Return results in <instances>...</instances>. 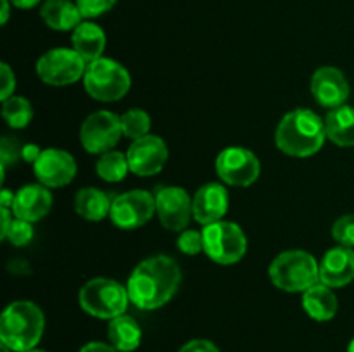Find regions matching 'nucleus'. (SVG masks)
Wrapping results in <instances>:
<instances>
[{
  "label": "nucleus",
  "instance_id": "f3484780",
  "mask_svg": "<svg viewBox=\"0 0 354 352\" xmlns=\"http://www.w3.org/2000/svg\"><path fill=\"white\" fill-rule=\"evenodd\" d=\"M354 280V248H330L320 262V283L330 289H342Z\"/></svg>",
  "mask_w": 354,
  "mask_h": 352
},
{
  "label": "nucleus",
  "instance_id": "393cba45",
  "mask_svg": "<svg viewBox=\"0 0 354 352\" xmlns=\"http://www.w3.org/2000/svg\"><path fill=\"white\" fill-rule=\"evenodd\" d=\"M97 175L109 183L121 182L130 171L128 157L118 150H109L106 154H100V159L97 161Z\"/></svg>",
  "mask_w": 354,
  "mask_h": 352
},
{
  "label": "nucleus",
  "instance_id": "1a4fd4ad",
  "mask_svg": "<svg viewBox=\"0 0 354 352\" xmlns=\"http://www.w3.org/2000/svg\"><path fill=\"white\" fill-rule=\"evenodd\" d=\"M121 135V116L111 110H97L83 121L80 140L90 154H106L116 147Z\"/></svg>",
  "mask_w": 354,
  "mask_h": 352
},
{
  "label": "nucleus",
  "instance_id": "f03ea898",
  "mask_svg": "<svg viewBox=\"0 0 354 352\" xmlns=\"http://www.w3.org/2000/svg\"><path fill=\"white\" fill-rule=\"evenodd\" d=\"M325 121L310 109H296L286 114L275 131V144L283 154L310 157L325 144Z\"/></svg>",
  "mask_w": 354,
  "mask_h": 352
},
{
  "label": "nucleus",
  "instance_id": "aec40b11",
  "mask_svg": "<svg viewBox=\"0 0 354 352\" xmlns=\"http://www.w3.org/2000/svg\"><path fill=\"white\" fill-rule=\"evenodd\" d=\"M325 131L328 140L339 147H354V107H334L325 116Z\"/></svg>",
  "mask_w": 354,
  "mask_h": 352
},
{
  "label": "nucleus",
  "instance_id": "423d86ee",
  "mask_svg": "<svg viewBox=\"0 0 354 352\" xmlns=\"http://www.w3.org/2000/svg\"><path fill=\"white\" fill-rule=\"evenodd\" d=\"M85 90L92 99L100 102H116L123 99L131 86L130 72L113 59L100 57L86 66L83 76Z\"/></svg>",
  "mask_w": 354,
  "mask_h": 352
},
{
  "label": "nucleus",
  "instance_id": "72a5a7b5",
  "mask_svg": "<svg viewBox=\"0 0 354 352\" xmlns=\"http://www.w3.org/2000/svg\"><path fill=\"white\" fill-rule=\"evenodd\" d=\"M178 352H220V349L213 342L204 340V338H196V340L187 342Z\"/></svg>",
  "mask_w": 354,
  "mask_h": 352
},
{
  "label": "nucleus",
  "instance_id": "7ed1b4c3",
  "mask_svg": "<svg viewBox=\"0 0 354 352\" xmlns=\"http://www.w3.org/2000/svg\"><path fill=\"white\" fill-rule=\"evenodd\" d=\"M45 317L40 307L30 300H16L3 309L0 317V340L12 352L35 349L44 335Z\"/></svg>",
  "mask_w": 354,
  "mask_h": 352
},
{
  "label": "nucleus",
  "instance_id": "f257e3e1",
  "mask_svg": "<svg viewBox=\"0 0 354 352\" xmlns=\"http://www.w3.org/2000/svg\"><path fill=\"white\" fill-rule=\"evenodd\" d=\"M182 282L178 262L169 255H154L142 261L127 283L130 302L138 309H159L173 299Z\"/></svg>",
  "mask_w": 354,
  "mask_h": 352
},
{
  "label": "nucleus",
  "instance_id": "412c9836",
  "mask_svg": "<svg viewBox=\"0 0 354 352\" xmlns=\"http://www.w3.org/2000/svg\"><path fill=\"white\" fill-rule=\"evenodd\" d=\"M40 16L48 28L57 31L76 30L83 17L78 6L69 0H47L41 6Z\"/></svg>",
  "mask_w": 354,
  "mask_h": 352
},
{
  "label": "nucleus",
  "instance_id": "473e14b6",
  "mask_svg": "<svg viewBox=\"0 0 354 352\" xmlns=\"http://www.w3.org/2000/svg\"><path fill=\"white\" fill-rule=\"evenodd\" d=\"M0 72H2V90H0V99L7 100L9 97L14 95V88H16V76H14L12 69L9 68V64L3 62L0 66Z\"/></svg>",
  "mask_w": 354,
  "mask_h": 352
},
{
  "label": "nucleus",
  "instance_id": "79ce46f5",
  "mask_svg": "<svg viewBox=\"0 0 354 352\" xmlns=\"http://www.w3.org/2000/svg\"><path fill=\"white\" fill-rule=\"evenodd\" d=\"M28 352H47V351H44V349H31V351Z\"/></svg>",
  "mask_w": 354,
  "mask_h": 352
},
{
  "label": "nucleus",
  "instance_id": "6ab92c4d",
  "mask_svg": "<svg viewBox=\"0 0 354 352\" xmlns=\"http://www.w3.org/2000/svg\"><path fill=\"white\" fill-rule=\"evenodd\" d=\"M104 48H106V33L95 23L85 21L76 30H73V50L78 52L86 64L102 57Z\"/></svg>",
  "mask_w": 354,
  "mask_h": 352
},
{
  "label": "nucleus",
  "instance_id": "b1692460",
  "mask_svg": "<svg viewBox=\"0 0 354 352\" xmlns=\"http://www.w3.org/2000/svg\"><path fill=\"white\" fill-rule=\"evenodd\" d=\"M111 206H113V200L102 190H97L93 186L82 188L75 197L76 213L86 221H102L111 214Z\"/></svg>",
  "mask_w": 354,
  "mask_h": 352
},
{
  "label": "nucleus",
  "instance_id": "f8f14e48",
  "mask_svg": "<svg viewBox=\"0 0 354 352\" xmlns=\"http://www.w3.org/2000/svg\"><path fill=\"white\" fill-rule=\"evenodd\" d=\"M156 213L169 231H183L194 216L192 199L180 186H162L156 192Z\"/></svg>",
  "mask_w": 354,
  "mask_h": 352
},
{
  "label": "nucleus",
  "instance_id": "37998d69",
  "mask_svg": "<svg viewBox=\"0 0 354 352\" xmlns=\"http://www.w3.org/2000/svg\"><path fill=\"white\" fill-rule=\"evenodd\" d=\"M2 352H10V349L6 347V345H2Z\"/></svg>",
  "mask_w": 354,
  "mask_h": 352
},
{
  "label": "nucleus",
  "instance_id": "4c0bfd02",
  "mask_svg": "<svg viewBox=\"0 0 354 352\" xmlns=\"http://www.w3.org/2000/svg\"><path fill=\"white\" fill-rule=\"evenodd\" d=\"M14 193L10 192V190L3 188L2 190V197H0V204H2V207H6V209H9V207H12L14 204Z\"/></svg>",
  "mask_w": 354,
  "mask_h": 352
},
{
  "label": "nucleus",
  "instance_id": "9b49d317",
  "mask_svg": "<svg viewBox=\"0 0 354 352\" xmlns=\"http://www.w3.org/2000/svg\"><path fill=\"white\" fill-rule=\"evenodd\" d=\"M216 173L227 185L249 186L258 179L261 164L249 148L228 147L216 157Z\"/></svg>",
  "mask_w": 354,
  "mask_h": 352
},
{
  "label": "nucleus",
  "instance_id": "6e6552de",
  "mask_svg": "<svg viewBox=\"0 0 354 352\" xmlns=\"http://www.w3.org/2000/svg\"><path fill=\"white\" fill-rule=\"evenodd\" d=\"M86 62L71 48H52L37 62V75L44 83L52 86H66L85 76Z\"/></svg>",
  "mask_w": 354,
  "mask_h": 352
},
{
  "label": "nucleus",
  "instance_id": "f704fd0d",
  "mask_svg": "<svg viewBox=\"0 0 354 352\" xmlns=\"http://www.w3.org/2000/svg\"><path fill=\"white\" fill-rule=\"evenodd\" d=\"M80 352H120L113 344H104V342H90L83 345Z\"/></svg>",
  "mask_w": 354,
  "mask_h": 352
},
{
  "label": "nucleus",
  "instance_id": "c756f323",
  "mask_svg": "<svg viewBox=\"0 0 354 352\" xmlns=\"http://www.w3.org/2000/svg\"><path fill=\"white\" fill-rule=\"evenodd\" d=\"M31 238H33V223L14 217L9 233H7V240L16 247H23V245L30 244Z\"/></svg>",
  "mask_w": 354,
  "mask_h": 352
},
{
  "label": "nucleus",
  "instance_id": "2eb2a0df",
  "mask_svg": "<svg viewBox=\"0 0 354 352\" xmlns=\"http://www.w3.org/2000/svg\"><path fill=\"white\" fill-rule=\"evenodd\" d=\"M311 93L320 106L334 109L344 106L349 97V83L344 72L332 66L317 69L311 78Z\"/></svg>",
  "mask_w": 354,
  "mask_h": 352
},
{
  "label": "nucleus",
  "instance_id": "9d476101",
  "mask_svg": "<svg viewBox=\"0 0 354 352\" xmlns=\"http://www.w3.org/2000/svg\"><path fill=\"white\" fill-rule=\"evenodd\" d=\"M156 213V197L147 190H131L118 195L111 206V221L121 230H135L151 221Z\"/></svg>",
  "mask_w": 354,
  "mask_h": 352
},
{
  "label": "nucleus",
  "instance_id": "a878e982",
  "mask_svg": "<svg viewBox=\"0 0 354 352\" xmlns=\"http://www.w3.org/2000/svg\"><path fill=\"white\" fill-rule=\"evenodd\" d=\"M2 116L10 128L21 130V128H26L31 123L33 107H31L30 100H26L24 97L12 95L7 100H3Z\"/></svg>",
  "mask_w": 354,
  "mask_h": 352
},
{
  "label": "nucleus",
  "instance_id": "a211bd4d",
  "mask_svg": "<svg viewBox=\"0 0 354 352\" xmlns=\"http://www.w3.org/2000/svg\"><path fill=\"white\" fill-rule=\"evenodd\" d=\"M52 207V193L44 185H26L17 190L12 204V214L19 219L40 221Z\"/></svg>",
  "mask_w": 354,
  "mask_h": 352
},
{
  "label": "nucleus",
  "instance_id": "bb28decb",
  "mask_svg": "<svg viewBox=\"0 0 354 352\" xmlns=\"http://www.w3.org/2000/svg\"><path fill=\"white\" fill-rule=\"evenodd\" d=\"M121 130L124 137L138 140L151 131V116L142 109H130L121 116Z\"/></svg>",
  "mask_w": 354,
  "mask_h": 352
},
{
  "label": "nucleus",
  "instance_id": "0eeeda50",
  "mask_svg": "<svg viewBox=\"0 0 354 352\" xmlns=\"http://www.w3.org/2000/svg\"><path fill=\"white\" fill-rule=\"evenodd\" d=\"M204 252L218 264H235L248 251V238L242 228L232 221H216L203 230Z\"/></svg>",
  "mask_w": 354,
  "mask_h": 352
},
{
  "label": "nucleus",
  "instance_id": "dca6fc26",
  "mask_svg": "<svg viewBox=\"0 0 354 352\" xmlns=\"http://www.w3.org/2000/svg\"><path fill=\"white\" fill-rule=\"evenodd\" d=\"M194 219L197 223L213 224L223 219L228 211V192L220 183H207L196 192L192 199Z\"/></svg>",
  "mask_w": 354,
  "mask_h": 352
},
{
  "label": "nucleus",
  "instance_id": "58836bf2",
  "mask_svg": "<svg viewBox=\"0 0 354 352\" xmlns=\"http://www.w3.org/2000/svg\"><path fill=\"white\" fill-rule=\"evenodd\" d=\"M38 2H40V0H10V3H12L14 7H17V9H31V7L37 6Z\"/></svg>",
  "mask_w": 354,
  "mask_h": 352
},
{
  "label": "nucleus",
  "instance_id": "a19ab883",
  "mask_svg": "<svg viewBox=\"0 0 354 352\" xmlns=\"http://www.w3.org/2000/svg\"><path fill=\"white\" fill-rule=\"evenodd\" d=\"M348 352H354V337L351 338V342H349V345H348Z\"/></svg>",
  "mask_w": 354,
  "mask_h": 352
},
{
  "label": "nucleus",
  "instance_id": "7c9ffc66",
  "mask_svg": "<svg viewBox=\"0 0 354 352\" xmlns=\"http://www.w3.org/2000/svg\"><path fill=\"white\" fill-rule=\"evenodd\" d=\"M178 248L187 255H196L204 251V237L203 231L197 230H183L178 237Z\"/></svg>",
  "mask_w": 354,
  "mask_h": 352
},
{
  "label": "nucleus",
  "instance_id": "ea45409f",
  "mask_svg": "<svg viewBox=\"0 0 354 352\" xmlns=\"http://www.w3.org/2000/svg\"><path fill=\"white\" fill-rule=\"evenodd\" d=\"M2 2V19H0V23L6 24L7 19H9V3L10 0H0Z\"/></svg>",
  "mask_w": 354,
  "mask_h": 352
},
{
  "label": "nucleus",
  "instance_id": "5701e85b",
  "mask_svg": "<svg viewBox=\"0 0 354 352\" xmlns=\"http://www.w3.org/2000/svg\"><path fill=\"white\" fill-rule=\"evenodd\" d=\"M107 337L120 352H133L142 342V330L133 317L121 314L109 321Z\"/></svg>",
  "mask_w": 354,
  "mask_h": 352
},
{
  "label": "nucleus",
  "instance_id": "20e7f679",
  "mask_svg": "<svg viewBox=\"0 0 354 352\" xmlns=\"http://www.w3.org/2000/svg\"><path fill=\"white\" fill-rule=\"evenodd\" d=\"M270 280L283 292H306L320 282L317 259L304 251H287L277 255L270 264Z\"/></svg>",
  "mask_w": 354,
  "mask_h": 352
},
{
  "label": "nucleus",
  "instance_id": "c9c22d12",
  "mask_svg": "<svg viewBox=\"0 0 354 352\" xmlns=\"http://www.w3.org/2000/svg\"><path fill=\"white\" fill-rule=\"evenodd\" d=\"M40 154H41V150L38 145H35V144L23 145V161L35 164V162L38 161V157H40Z\"/></svg>",
  "mask_w": 354,
  "mask_h": 352
},
{
  "label": "nucleus",
  "instance_id": "c85d7f7f",
  "mask_svg": "<svg viewBox=\"0 0 354 352\" xmlns=\"http://www.w3.org/2000/svg\"><path fill=\"white\" fill-rule=\"evenodd\" d=\"M19 159H23V145L17 138L3 137L0 141V161H2V175H6L7 166L16 164Z\"/></svg>",
  "mask_w": 354,
  "mask_h": 352
},
{
  "label": "nucleus",
  "instance_id": "4be33fe9",
  "mask_svg": "<svg viewBox=\"0 0 354 352\" xmlns=\"http://www.w3.org/2000/svg\"><path fill=\"white\" fill-rule=\"evenodd\" d=\"M303 307L315 321H328L337 313V297L330 286L318 282L303 293Z\"/></svg>",
  "mask_w": 354,
  "mask_h": 352
},
{
  "label": "nucleus",
  "instance_id": "39448f33",
  "mask_svg": "<svg viewBox=\"0 0 354 352\" xmlns=\"http://www.w3.org/2000/svg\"><path fill=\"white\" fill-rule=\"evenodd\" d=\"M78 302L86 314L99 320H114L127 311L130 295L127 286L111 278H93L80 290Z\"/></svg>",
  "mask_w": 354,
  "mask_h": 352
},
{
  "label": "nucleus",
  "instance_id": "2f4dec72",
  "mask_svg": "<svg viewBox=\"0 0 354 352\" xmlns=\"http://www.w3.org/2000/svg\"><path fill=\"white\" fill-rule=\"evenodd\" d=\"M118 0H76L80 12L83 17H97L111 10Z\"/></svg>",
  "mask_w": 354,
  "mask_h": 352
},
{
  "label": "nucleus",
  "instance_id": "cd10ccee",
  "mask_svg": "<svg viewBox=\"0 0 354 352\" xmlns=\"http://www.w3.org/2000/svg\"><path fill=\"white\" fill-rule=\"evenodd\" d=\"M332 237L337 244L354 248V214H344L332 226Z\"/></svg>",
  "mask_w": 354,
  "mask_h": 352
},
{
  "label": "nucleus",
  "instance_id": "4468645a",
  "mask_svg": "<svg viewBox=\"0 0 354 352\" xmlns=\"http://www.w3.org/2000/svg\"><path fill=\"white\" fill-rule=\"evenodd\" d=\"M130 171L138 176L158 175L168 161V147L158 135H147L133 140L127 152Z\"/></svg>",
  "mask_w": 354,
  "mask_h": 352
},
{
  "label": "nucleus",
  "instance_id": "ddd939ff",
  "mask_svg": "<svg viewBox=\"0 0 354 352\" xmlns=\"http://www.w3.org/2000/svg\"><path fill=\"white\" fill-rule=\"evenodd\" d=\"M33 171L40 185L59 188L73 182L76 176V162L75 157L62 148H45L33 164Z\"/></svg>",
  "mask_w": 354,
  "mask_h": 352
},
{
  "label": "nucleus",
  "instance_id": "e433bc0d",
  "mask_svg": "<svg viewBox=\"0 0 354 352\" xmlns=\"http://www.w3.org/2000/svg\"><path fill=\"white\" fill-rule=\"evenodd\" d=\"M12 221L14 219L10 217V211L6 209V207H2V233H0V238H2V240H6L7 238V233H9Z\"/></svg>",
  "mask_w": 354,
  "mask_h": 352
}]
</instances>
